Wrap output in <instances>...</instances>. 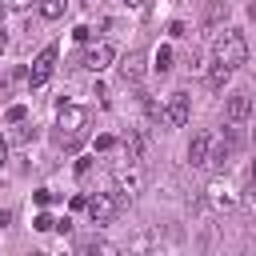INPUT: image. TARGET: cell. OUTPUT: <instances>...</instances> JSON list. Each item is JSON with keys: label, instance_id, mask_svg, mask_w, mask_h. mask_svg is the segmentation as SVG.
Masks as SVG:
<instances>
[{"label": "cell", "instance_id": "obj_7", "mask_svg": "<svg viewBox=\"0 0 256 256\" xmlns=\"http://www.w3.org/2000/svg\"><path fill=\"white\" fill-rule=\"evenodd\" d=\"M208 148H212V132H196L192 144H188V164L192 168H204L208 164Z\"/></svg>", "mask_w": 256, "mask_h": 256}, {"label": "cell", "instance_id": "obj_2", "mask_svg": "<svg viewBox=\"0 0 256 256\" xmlns=\"http://www.w3.org/2000/svg\"><path fill=\"white\" fill-rule=\"evenodd\" d=\"M56 128H60L64 140H80L84 128H88V108H80V104H60V112H56Z\"/></svg>", "mask_w": 256, "mask_h": 256}, {"label": "cell", "instance_id": "obj_3", "mask_svg": "<svg viewBox=\"0 0 256 256\" xmlns=\"http://www.w3.org/2000/svg\"><path fill=\"white\" fill-rule=\"evenodd\" d=\"M56 56H60V52H56V44H48V48L32 60V68H28V84H32V88H40V84L56 72Z\"/></svg>", "mask_w": 256, "mask_h": 256}, {"label": "cell", "instance_id": "obj_14", "mask_svg": "<svg viewBox=\"0 0 256 256\" xmlns=\"http://www.w3.org/2000/svg\"><path fill=\"white\" fill-rule=\"evenodd\" d=\"M168 68H172V48L164 44V48H156V56H152V72H160V76H164Z\"/></svg>", "mask_w": 256, "mask_h": 256}, {"label": "cell", "instance_id": "obj_17", "mask_svg": "<svg viewBox=\"0 0 256 256\" xmlns=\"http://www.w3.org/2000/svg\"><path fill=\"white\" fill-rule=\"evenodd\" d=\"M32 228H36V232H48V228H56V220H52V216H48V212H40V216H36V224H32Z\"/></svg>", "mask_w": 256, "mask_h": 256}, {"label": "cell", "instance_id": "obj_21", "mask_svg": "<svg viewBox=\"0 0 256 256\" xmlns=\"http://www.w3.org/2000/svg\"><path fill=\"white\" fill-rule=\"evenodd\" d=\"M252 200H256V160H252Z\"/></svg>", "mask_w": 256, "mask_h": 256}, {"label": "cell", "instance_id": "obj_8", "mask_svg": "<svg viewBox=\"0 0 256 256\" xmlns=\"http://www.w3.org/2000/svg\"><path fill=\"white\" fill-rule=\"evenodd\" d=\"M116 188H120V192H128V196H136V192H140V160H132L128 168H124V164L116 168Z\"/></svg>", "mask_w": 256, "mask_h": 256}, {"label": "cell", "instance_id": "obj_22", "mask_svg": "<svg viewBox=\"0 0 256 256\" xmlns=\"http://www.w3.org/2000/svg\"><path fill=\"white\" fill-rule=\"evenodd\" d=\"M8 220H12V212H0V228H4V224H8Z\"/></svg>", "mask_w": 256, "mask_h": 256}, {"label": "cell", "instance_id": "obj_6", "mask_svg": "<svg viewBox=\"0 0 256 256\" xmlns=\"http://www.w3.org/2000/svg\"><path fill=\"white\" fill-rule=\"evenodd\" d=\"M112 60H116V48H112V44H104V40H100V44H92V48L84 52V68H88V72H104Z\"/></svg>", "mask_w": 256, "mask_h": 256}, {"label": "cell", "instance_id": "obj_19", "mask_svg": "<svg viewBox=\"0 0 256 256\" xmlns=\"http://www.w3.org/2000/svg\"><path fill=\"white\" fill-rule=\"evenodd\" d=\"M4 160H8V140L0 136V168H4Z\"/></svg>", "mask_w": 256, "mask_h": 256}, {"label": "cell", "instance_id": "obj_5", "mask_svg": "<svg viewBox=\"0 0 256 256\" xmlns=\"http://www.w3.org/2000/svg\"><path fill=\"white\" fill-rule=\"evenodd\" d=\"M84 208H88L92 224H108V220L116 216V200H112L108 192H96V196H88V200H84Z\"/></svg>", "mask_w": 256, "mask_h": 256}, {"label": "cell", "instance_id": "obj_18", "mask_svg": "<svg viewBox=\"0 0 256 256\" xmlns=\"http://www.w3.org/2000/svg\"><path fill=\"white\" fill-rule=\"evenodd\" d=\"M24 116H28V112H24V104H12V108H8V120H12V124H20Z\"/></svg>", "mask_w": 256, "mask_h": 256}, {"label": "cell", "instance_id": "obj_24", "mask_svg": "<svg viewBox=\"0 0 256 256\" xmlns=\"http://www.w3.org/2000/svg\"><path fill=\"white\" fill-rule=\"evenodd\" d=\"M248 16H256V0H252V4H248Z\"/></svg>", "mask_w": 256, "mask_h": 256}, {"label": "cell", "instance_id": "obj_12", "mask_svg": "<svg viewBox=\"0 0 256 256\" xmlns=\"http://www.w3.org/2000/svg\"><path fill=\"white\" fill-rule=\"evenodd\" d=\"M120 76H124V80H140V76H144V52H128V56L120 60Z\"/></svg>", "mask_w": 256, "mask_h": 256}, {"label": "cell", "instance_id": "obj_1", "mask_svg": "<svg viewBox=\"0 0 256 256\" xmlns=\"http://www.w3.org/2000/svg\"><path fill=\"white\" fill-rule=\"evenodd\" d=\"M212 56H216V64H224V68H240L244 60H248V40H244V32H236V28H224L216 40H212Z\"/></svg>", "mask_w": 256, "mask_h": 256}, {"label": "cell", "instance_id": "obj_9", "mask_svg": "<svg viewBox=\"0 0 256 256\" xmlns=\"http://www.w3.org/2000/svg\"><path fill=\"white\" fill-rule=\"evenodd\" d=\"M248 112H252V100H248L244 92H236V96L228 100V108H224L228 124H244V120H248Z\"/></svg>", "mask_w": 256, "mask_h": 256}, {"label": "cell", "instance_id": "obj_23", "mask_svg": "<svg viewBox=\"0 0 256 256\" xmlns=\"http://www.w3.org/2000/svg\"><path fill=\"white\" fill-rule=\"evenodd\" d=\"M124 4H128V8H144V0H124Z\"/></svg>", "mask_w": 256, "mask_h": 256}, {"label": "cell", "instance_id": "obj_13", "mask_svg": "<svg viewBox=\"0 0 256 256\" xmlns=\"http://www.w3.org/2000/svg\"><path fill=\"white\" fill-rule=\"evenodd\" d=\"M64 8H68V0H40V16L44 20H60Z\"/></svg>", "mask_w": 256, "mask_h": 256}, {"label": "cell", "instance_id": "obj_26", "mask_svg": "<svg viewBox=\"0 0 256 256\" xmlns=\"http://www.w3.org/2000/svg\"><path fill=\"white\" fill-rule=\"evenodd\" d=\"M88 4H96V0H88Z\"/></svg>", "mask_w": 256, "mask_h": 256}, {"label": "cell", "instance_id": "obj_4", "mask_svg": "<svg viewBox=\"0 0 256 256\" xmlns=\"http://www.w3.org/2000/svg\"><path fill=\"white\" fill-rule=\"evenodd\" d=\"M188 112H192L188 92H172V96H168V108H164V124H168V128H184V124H188Z\"/></svg>", "mask_w": 256, "mask_h": 256}, {"label": "cell", "instance_id": "obj_16", "mask_svg": "<svg viewBox=\"0 0 256 256\" xmlns=\"http://www.w3.org/2000/svg\"><path fill=\"white\" fill-rule=\"evenodd\" d=\"M80 252H104V256H108V252H116V248H112V244H104V240H88Z\"/></svg>", "mask_w": 256, "mask_h": 256}, {"label": "cell", "instance_id": "obj_10", "mask_svg": "<svg viewBox=\"0 0 256 256\" xmlns=\"http://www.w3.org/2000/svg\"><path fill=\"white\" fill-rule=\"evenodd\" d=\"M208 200H212L216 208H232V204H236V192H232L228 180H212V184H208Z\"/></svg>", "mask_w": 256, "mask_h": 256}, {"label": "cell", "instance_id": "obj_25", "mask_svg": "<svg viewBox=\"0 0 256 256\" xmlns=\"http://www.w3.org/2000/svg\"><path fill=\"white\" fill-rule=\"evenodd\" d=\"M0 52H4V36H0Z\"/></svg>", "mask_w": 256, "mask_h": 256}, {"label": "cell", "instance_id": "obj_15", "mask_svg": "<svg viewBox=\"0 0 256 256\" xmlns=\"http://www.w3.org/2000/svg\"><path fill=\"white\" fill-rule=\"evenodd\" d=\"M228 76H232V68H224V64H216L208 80H212V88H224V84H228Z\"/></svg>", "mask_w": 256, "mask_h": 256}, {"label": "cell", "instance_id": "obj_11", "mask_svg": "<svg viewBox=\"0 0 256 256\" xmlns=\"http://www.w3.org/2000/svg\"><path fill=\"white\" fill-rule=\"evenodd\" d=\"M224 12H228V0H204V20H200V24L212 32V28H220Z\"/></svg>", "mask_w": 256, "mask_h": 256}, {"label": "cell", "instance_id": "obj_20", "mask_svg": "<svg viewBox=\"0 0 256 256\" xmlns=\"http://www.w3.org/2000/svg\"><path fill=\"white\" fill-rule=\"evenodd\" d=\"M32 0H8V8H28Z\"/></svg>", "mask_w": 256, "mask_h": 256}]
</instances>
